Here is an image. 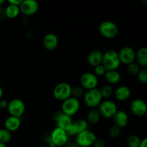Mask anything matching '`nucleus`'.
Instances as JSON below:
<instances>
[{
  "label": "nucleus",
  "mask_w": 147,
  "mask_h": 147,
  "mask_svg": "<svg viewBox=\"0 0 147 147\" xmlns=\"http://www.w3.org/2000/svg\"><path fill=\"white\" fill-rule=\"evenodd\" d=\"M68 137L65 131L55 127L48 137V147H63L67 144Z\"/></svg>",
  "instance_id": "obj_1"
},
{
  "label": "nucleus",
  "mask_w": 147,
  "mask_h": 147,
  "mask_svg": "<svg viewBox=\"0 0 147 147\" xmlns=\"http://www.w3.org/2000/svg\"><path fill=\"white\" fill-rule=\"evenodd\" d=\"M101 64L106 70H117L121 65L118 52L114 50H109L105 52Z\"/></svg>",
  "instance_id": "obj_2"
},
{
  "label": "nucleus",
  "mask_w": 147,
  "mask_h": 147,
  "mask_svg": "<svg viewBox=\"0 0 147 147\" xmlns=\"http://www.w3.org/2000/svg\"><path fill=\"white\" fill-rule=\"evenodd\" d=\"M83 98L86 106L90 109H94L98 107L103 100V98L98 88L86 90Z\"/></svg>",
  "instance_id": "obj_3"
},
{
  "label": "nucleus",
  "mask_w": 147,
  "mask_h": 147,
  "mask_svg": "<svg viewBox=\"0 0 147 147\" xmlns=\"http://www.w3.org/2000/svg\"><path fill=\"white\" fill-rule=\"evenodd\" d=\"M98 31L104 38L113 39L119 34V27L113 22L105 20L99 24Z\"/></svg>",
  "instance_id": "obj_4"
},
{
  "label": "nucleus",
  "mask_w": 147,
  "mask_h": 147,
  "mask_svg": "<svg viewBox=\"0 0 147 147\" xmlns=\"http://www.w3.org/2000/svg\"><path fill=\"white\" fill-rule=\"evenodd\" d=\"M72 86L66 82H61L55 86L53 94L55 98L59 101H64L71 97Z\"/></svg>",
  "instance_id": "obj_5"
},
{
  "label": "nucleus",
  "mask_w": 147,
  "mask_h": 147,
  "mask_svg": "<svg viewBox=\"0 0 147 147\" xmlns=\"http://www.w3.org/2000/svg\"><path fill=\"white\" fill-rule=\"evenodd\" d=\"M98 111L101 117L105 119H112L118 111V106L115 102L110 99L102 100L98 106Z\"/></svg>",
  "instance_id": "obj_6"
},
{
  "label": "nucleus",
  "mask_w": 147,
  "mask_h": 147,
  "mask_svg": "<svg viewBox=\"0 0 147 147\" xmlns=\"http://www.w3.org/2000/svg\"><path fill=\"white\" fill-rule=\"evenodd\" d=\"M97 139V136L94 132L87 129L80 132L76 136L75 143L79 147H90L93 146Z\"/></svg>",
  "instance_id": "obj_7"
},
{
  "label": "nucleus",
  "mask_w": 147,
  "mask_h": 147,
  "mask_svg": "<svg viewBox=\"0 0 147 147\" xmlns=\"http://www.w3.org/2000/svg\"><path fill=\"white\" fill-rule=\"evenodd\" d=\"M80 108V103L78 99L73 97H70L62 102L61 111L67 116L73 117L79 111Z\"/></svg>",
  "instance_id": "obj_8"
},
{
  "label": "nucleus",
  "mask_w": 147,
  "mask_h": 147,
  "mask_svg": "<svg viewBox=\"0 0 147 147\" xmlns=\"http://www.w3.org/2000/svg\"><path fill=\"white\" fill-rule=\"evenodd\" d=\"M7 109L9 116L21 118L25 112L26 106L22 99L14 98L9 102Z\"/></svg>",
  "instance_id": "obj_9"
},
{
  "label": "nucleus",
  "mask_w": 147,
  "mask_h": 147,
  "mask_svg": "<svg viewBox=\"0 0 147 147\" xmlns=\"http://www.w3.org/2000/svg\"><path fill=\"white\" fill-rule=\"evenodd\" d=\"M98 85V79L93 73L86 72L83 73L80 78V86L84 90H88L97 88Z\"/></svg>",
  "instance_id": "obj_10"
},
{
  "label": "nucleus",
  "mask_w": 147,
  "mask_h": 147,
  "mask_svg": "<svg viewBox=\"0 0 147 147\" xmlns=\"http://www.w3.org/2000/svg\"><path fill=\"white\" fill-rule=\"evenodd\" d=\"M118 54H119L121 64L122 63V64L128 65L135 62L136 52L132 47L129 46H125L121 48L119 52H118Z\"/></svg>",
  "instance_id": "obj_11"
},
{
  "label": "nucleus",
  "mask_w": 147,
  "mask_h": 147,
  "mask_svg": "<svg viewBox=\"0 0 147 147\" xmlns=\"http://www.w3.org/2000/svg\"><path fill=\"white\" fill-rule=\"evenodd\" d=\"M88 129V123L86 120L83 119H78L73 121L70 127L66 130L68 136H76L80 132Z\"/></svg>",
  "instance_id": "obj_12"
},
{
  "label": "nucleus",
  "mask_w": 147,
  "mask_h": 147,
  "mask_svg": "<svg viewBox=\"0 0 147 147\" xmlns=\"http://www.w3.org/2000/svg\"><path fill=\"white\" fill-rule=\"evenodd\" d=\"M53 118L54 121L55 122L56 127L63 129L65 131L73 121L72 117L67 116L62 111H59L53 113Z\"/></svg>",
  "instance_id": "obj_13"
},
{
  "label": "nucleus",
  "mask_w": 147,
  "mask_h": 147,
  "mask_svg": "<svg viewBox=\"0 0 147 147\" xmlns=\"http://www.w3.org/2000/svg\"><path fill=\"white\" fill-rule=\"evenodd\" d=\"M130 110L132 114L137 117H142L145 116L147 112L146 102L140 98L134 99L130 104Z\"/></svg>",
  "instance_id": "obj_14"
},
{
  "label": "nucleus",
  "mask_w": 147,
  "mask_h": 147,
  "mask_svg": "<svg viewBox=\"0 0 147 147\" xmlns=\"http://www.w3.org/2000/svg\"><path fill=\"white\" fill-rule=\"evenodd\" d=\"M20 12L24 15L32 16L38 11L39 4L35 0H22L20 6Z\"/></svg>",
  "instance_id": "obj_15"
},
{
  "label": "nucleus",
  "mask_w": 147,
  "mask_h": 147,
  "mask_svg": "<svg viewBox=\"0 0 147 147\" xmlns=\"http://www.w3.org/2000/svg\"><path fill=\"white\" fill-rule=\"evenodd\" d=\"M42 44L45 48L48 51H53L59 45V39L57 34L53 32H48L44 36Z\"/></svg>",
  "instance_id": "obj_16"
},
{
  "label": "nucleus",
  "mask_w": 147,
  "mask_h": 147,
  "mask_svg": "<svg viewBox=\"0 0 147 147\" xmlns=\"http://www.w3.org/2000/svg\"><path fill=\"white\" fill-rule=\"evenodd\" d=\"M114 126H117L119 129H121L126 127L129 124V114L126 111L122 110H118L116 114L114 115L113 118Z\"/></svg>",
  "instance_id": "obj_17"
},
{
  "label": "nucleus",
  "mask_w": 147,
  "mask_h": 147,
  "mask_svg": "<svg viewBox=\"0 0 147 147\" xmlns=\"http://www.w3.org/2000/svg\"><path fill=\"white\" fill-rule=\"evenodd\" d=\"M113 95L119 101H126L131 96V90L127 86H120L114 90Z\"/></svg>",
  "instance_id": "obj_18"
},
{
  "label": "nucleus",
  "mask_w": 147,
  "mask_h": 147,
  "mask_svg": "<svg viewBox=\"0 0 147 147\" xmlns=\"http://www.w3.org/2000/svg\"><path fill=\"white\" fill-rule=\"evenodd\" d=\"M103 53L100 50H93L88 53L87 56V62L92 67L100 65L103 60Z\"/></svg>",
  "instance_id": "obj_19"
},
{
  "label": "nucleus",
  "mask_w": 147,
  "mask_h": 147,
  "mask_svg": "<svg viewBox=\"0 0 147 147\" xmlns=\"http://www.w3.org/2000/svg\"><path fill=\"white\" fill-rule=\"evenodd\" d=\"M21 124L22 121L20 118L14 117V116H8L4 121V128L11 133L17 131L20 128Z\"/></svg>",
  "instance_id": "obj_20"
},
{
  "label": "nucleus",
  "mask_w": 147,
  "mask_h": 147,
  "mask_svg": "<svg viewBox=\"0 0 147 147\" xmlns=\"http://www.w3.org/2000/svg\"><path fill=\"white\" fill-rule=\"evenodd\" d=\"M103 77H104L106 81L111 86L119 83L121 78L120 73L117 70H106Z\"/></svg>",
  "instance_id": "obj_21"
},
{
  "label": "nucleus",
  "mask_w": 147,
  "mask_h": 147,
  "mask_svg": "<svg viewBox=\"0 0 147 147\" xmlns=\"http://www.w3.org/2000/svg\"><path fill=\"white\" fill-rule=\"evenodd\" d=\"M135 62L139 65V67H147V48L146 47H140L137 52H136Z\"/></svg>",
  "instance_id": "obj_22"
},
{
  "label": "nucleus",
  "mask_w": 147,
  "mask_h": 147,
  "mask_svg": "<svg viewBox=\"0 0 147 147\" xmlns=\"http://www.w3.org/2000/svg\"><path fill=\"white\" fill-rule=\"evenodd\" d=\"M4 9H5L6 17L10 20L17 18L20 14V9L18 6L9 4Z\"/></svg>",
  "instance_id": "obj_23"
},
{
  "label": "nucleus",
  "mask_w": 147,
  "mask_h": 147,
  "mask_svg": "<svg viewBox=\"0 0 147 147\" xmlns=\"http://www.w3.org/2000/svg\"><path fill=\"white\" fill-rule=\"evenodd\" d=\"M101 119L100 113H99L98 109H91L88 112L87 115V121L88 123H90L91 124H97L99 123Z\"/></svg>",
  "instance_id": "obj_24"
},
{
  "label": "nucleus",
  "mask_w": 147,
  "mask_h": 147,
  "mask_svg": "<svg viewBox=\"0 0 147 147\" xmlns=\"http://www.w3.org/2000/svg\"><path fill=\"white\" fill-rule=\"evenodd\" d=\"M100 92V94L103 98L109 99L112 96L114 93V89H113V86H111L109 84L104 85V86H102V88L100 89H99Z\"/></svg>",
  "instance_id": "obj_25"
},
{
  "label": "nucleus",
  "mask_w": 147,
  "mask_h": 147,
  "mask_svg": "<svg viewBox=\"0 0 147 147\" xmlns=\"http://www.w3.org/2000/svg\"><path fill=\"white\" fill-rule=\"evenodd\" d=\"M11 133L5 128L0 129V143L7 144L11 140Z\"/></svg>",
  "instance_id": "obj_26"
},
{
  "label": "nucleus",
  "mask_w": 147,
  "mask_h": 147,
  "mask_svg": "<svg viewBox=\"0 0 147 147\" xmlns=\"http://www.w3.org/2000/svg\"><path fill=\"white\" fill-rule=\"evenodd\" d=\"M141 139L136 134H132L128 137L126 143L129 147H139L140 144Z\"/></svg>",
  "instance_id": "obj_27"
},
{
  "label": "nucleus",
  "mask_w": 147,
  "mask_h": 147,
  "mask_svg": "<svg viewBox=\"0 0 147 147\" xmlns=\"http://www.w3.org/2000/svg\"><path fill=\"white\" fill-rule=\"evenodd\" d=\"M85 90L80 86H76L74 87H72L71 96L76 99H80V98H83L84 96Z\"/></svg>",
  "instance_id": "obj_28"
},
{
  "label": "nucleus",
  "mask_w": 147,
  "mask_h": 147,
  "mask_svg": "<svg viewBox=\"0 0 147 147\" xmlns=\"http://www.w3.org/2000/svg\"><path fill=\"white\" fill-rule=\"evenodd\" d=\"M140 69V67H139V65L136 63V62H134V63H131V64L127 65L128 73L132 76H137L138 73L139 72Z\"/></svg>",
  "instance_id": "obj_29"
},
{
  "label": "nucleus",
  "mask_w": 147,
  "mask_h": 147,
  "mask_svg": "<svg viewBox=\"0 0 147 147\" xmlns=\"http://www.w3.org/2000/svg\"><path fill=\"white\" fill-rule=\"evenodd\" d=\"M137 79L141 83L146 84L147 83V68L142 67L137 74Z\"/></svg>",
  "instance_id": "obj_30"
},
{
  "label": "nucleus",
  "mask_w": 147,
  "mask_h": 147,
  "mask_svg": "<svg viewBox=\"0 0 147 147\" xmlns=\"http://www.w3.org/2000/svg\"><path fill=\"white\" fill-rule=\"evenodd\" d=\"M109 135L112 139H116L121 135V129L116 126H112L109 130Z\"/></svg>",
  "instance_id": "obj_31"
},
{
  "label": "nucleus",
  "mask_w": 147,
  "mask_h": 147,
  "mask_svg": "<svg viewBox=\"0 0 147 147\" xmlns=\"http://www.w3.org/2000/svg\"><path fill=\"white\" fill-rule=\"evenodd\" d=\"M106 70L102 64L98 65L94 67V70H93V73L96 75L97 77H100V76H103L106 73Z\"/></svg>",
  "instance_id": "obj_32"
},
{
  "label": "nucleus",
  "mask_w": 147,
  "mask_h": 147,
  "mask_svg": "<svg viewBox=\"0 0 147 147\" xmlns=\"http://www.w3.org/2000/svg\"><path fill=\"white\" fill-rule=\"evenodd\" d=\"M93 147H106V143L103 139H97L94 144H93Z\"/></svg>",
  "instance_id": "obj_33"
},
{
  "label": "nucleus",
  "mask_w": 147,
  "mask_h": 147,
  "mask_svg": "<svg viewBox=\"0 0 147 147\" xmlns=\"http://www.w3.org/2000/svg\"><path fill=\"white\" fill-rule=\"evenodd\" d=\"M8 103L9 102L7 100H5V99L2 98L0 100V108H1V110L4 109H7V106H8Z\"/></svg>",
  "instance_id": "obj_34"
},
{
  "label": "nucleus",
  "mask_w": 147,
  "mask_h": 147,
  "mask_svg": "<svg viewBox=\"0 0 147 147\" xmlns=\"http://www.w3.org/2000/svg\"><path fill=\"white\" fill-rule=\"evenodd\" d=\"M22 2V0H9L8 3L9 4H12V5L18 6L20 7V4Z\"/></svg>",
  "instance_id": "obj_35"
},
{
  "label": "nucleus",
  "mask_w": 147,
  "mask_h": 147,
  "mask_svg": "<svg viewBox=\"0 0 147 147\" xmlns=\"http://www.w3.org/2000/svg\"><path fill=\"white\" fill-rule=\"evenodd\" d=\"M5 18V9L1 6V7H0V20H3Z\"/></svg>",
  "instance_id": "obj_36"
},
{
  "label": "nucleus",
  "mask_w": 147,
  "mask_h": 147,
  "mask_svg": "<svg viewBox=\"0 0 147 147\" xmlns=\"http://www.w3.org/2000/svg\"><path fill=\"white\" fill-rule=\"evenodd\" d=\"M139 147H147V139L146 138H144L142 140H141L140 144Z\"/></svg>",
  "instance_id": "obj_37"
},
{
  "label": "nucleus",
  "mask_w": 147,
  "mask_h": 147,
  "mask_svg": "<svg viewBox=\"0 0 147 147\" xmlns=\"http://www.w3.org/2000/svg\"><path fill=\"white\" fill-rule=\"evenodd\" d=\"M65 147H79V146H78L76 143H70L68 144H66Z\"/></svg>",
  "instance_id": "obj_38"
},
{
  "label": "nucleus",
  "mask_w": 147,
  "mask_h": 147,
  "mask_svg": "<svg viewBox=\"0 0 147 147\" xmlns=\"http://www.w3.org/2000/svg\"><path fill=\"white\" fill-rule=\"evenodd\" d=\"M3 96H4V90L1 86H0V100L3 98Z\"/></svg>",
  "instance_id": "obj_39"
},
{
  "label": "nucleus",
  "mask_w": 147,
  "mask_h": 147,
  "mask_svg": "<svg viewBox=\"0 0 147 147\" xmlns=\"http://www.w3.org/2000/svg\"><path fill=\"white\" fill-rule=\"evenodd\" d=\"M4 3H5V1H4V0H0V7H1Z\"/></svg>",
  "instance_id": "obj_40"
},
{
  "label": "nucleus",
  "mask_w": 147,
  "mask_h": 147,
  "mask_svg": "<svg viewBox=\"0 0 147 147\" xmlns=\"http://www.w3.org/2000/svg\"><path fill=\"white\" fill-rule=\"evenodd\" d=\"M0 147H7V144H4L0 143Z\"/></svg>",
  "instance_id": "obj_41"
},
{
  "label": "nucleus",
  "mask_w": 147,
  "mask_h": 147,
  "mask_svg": "<svg viewBox=\"0 0 147 147\" xmlns=\"http://www.w3.org/2000/svg\"><path fill=\"white\" fill-rule=\"evenodd\" d=\"M37 147H48L47 146H45V145H40V146H37Z\"/></svg>",
  "instance_id": "obj_42"
},
{
  "label": "nucleus",
  "mask_w": 147,
  "mask_h": 147,
  "mask_svg": "<svg viewBox=\"0 0 147 147\" xmlns=\"http://www.w3.org/2000/svg\"><path fill=\"white\" fill-rule=\"evenodd\" d=\"M1 108H0V112H1Z\"/></svg>",
  "instance_id": "obj_43"
},
{
  "label": "nucleus",
  "mask_w": 147,
  "mask_h": 147,
  "mask_svg": "<svg viewBox=\"0 0 147 147\" xmlns=\"http://www.w3.org/2000/svg\"><path fill=\"white\" fill-rule=\"evenodd\" d=\"M17 147H24V146H17Z\"/></svg>",
  "instance_id": "obj_44"
}]
</instances>
